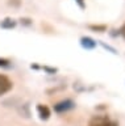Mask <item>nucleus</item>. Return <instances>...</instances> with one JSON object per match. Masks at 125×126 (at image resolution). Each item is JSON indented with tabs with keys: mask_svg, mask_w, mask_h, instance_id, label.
Instances as JSON below:
<instances>
[{
	"mask_svg": "<svg viewBox=\"0 0 125 126\" xmlns=\"http://www.w3.org/2000/svg\"><path fill=\"white\" fill-rule=\"evenodd\" d=\"M11 66V61L8 59H4V58H0V67L1 68H7V67Z\"/></svg>",
	"mask_w": 125,
	"mask_h": 126,
	"instance_id": "8",
	"label": "nucleus"
},
{
	"mask_svg": "<svg viewBox=\"0 0 125 126\" xmlns=\"http://www.w3.org/2000/svg\"><path fill=\"white\" fill-rule=\"evenodd\" d=\"M37 113H38V117H40L42 121H48L50 118V116H52V112H50L49 106L45 105V104H38L37 105Z\"/></svg>",
	"mask_w": 125,
	"mask_h": 126,
	"instance_id": "4",
	"label": "nucleus"
},
{
	"mask_svg": "<svg viewBox=\"0 0 125 126\" xmlns=\"http://www.w3.org/2000/svg\"><path fill=\"white\" fill-rule=\"evenodd\" d=\"M75 1H76V4L82 8V9H84V8H86V1H84V0H75Z\"/></svg>",
	"mask_w": 125,
	"mask_h": 126,
	"instance_id": "10",
	"label": "nucleus"
},
{
	"mask_svg": "<svg viewBox=\"0 0 125 126\" xmlns=\"http://www.w3.org/2000/svg\"><path fill=\"white\" fill-rule=\"evenodd\" d=\"M74 108H75V102L72 100H70V98H66V100H62L54 105V112L65 113V112H69V110H71Z\"/></svg>",
	"mask_w": 125,
	"mask_h": 126,
	"instance_id": "2",
	"label": "nucleus"
},
{
	"mask_svg": "<svg viewBox=\"0 0 125 126\" xmlns=\"http://www.w3.org/2000/svg\"><path fill=\"white\" fill-rule=\"evenodd\" d=\"M88 126H117L107 116H93L88 121Z\"/></svg>",
	"mask_w": 125,
	"mask_h": 126,
	"instance_id": "1",
	"label": "nucleus"
},
{
	"mask_svg": "<svg viewBox=\"0 0 125 126\" xmlns=\"http://www.w3.org/2000/svg\"><path fill=\"white\" fill-rule=\"evenodd\" d=\"M13 88V81L4 74H0V96L8 93Z\"/></svg>",
	"mask_w": 125,
	"mask_h": 126,
	"instance_id": "3",
	"label": "nucleus"
},
{
	"mask_svg": "<svg viewBox=\"0 0 125 126\" xmlns=\"http://www.w3.org/2000/svg\"><path fill=\"white\" fill-rule=\"evenodd\" d=\"M96 45H97V42L93 38L88 37V35L80 38V46L83 47V49H86V50H93L96 47Z\"/></svg>",
	"mask_w": 125,
	"mask_h": 126,
	"instance_id": "5",
	"label": "nucleus"
},
{
	"mask_svg": "<svg viewBox=\"0 0 125 126\" xmlns=\"http://www.w3.org/2000/svg\"><path fill=\"white\" fill-rule=\"evenodd\" d=\"M15 26H16V21L12 18H5L4 21H1V28L4 29H12Z\"/></svg>",
	"mask_w": 125,
	"mask_h": 126,
	"instance_id": "6",
	"label": "nucleus"
},
{
	"mask_svg": "<svg viewBox=\"0 0 125 126\" xmlns=\"http://www.w3.org/2000/svg\"><path fill=\"white\" fill-rule=\"evenodd\" d=\"M89 29L93 32H99V33H103V32L107 30V25L101 24V25H89Z\"/></svg>",
	"mask_w": 125,
	"mask_h": 126,
	"instance_id": "7",
	"label": "nucleus"
},
{
	"mask_svg": "<svg viewBox=\"0 0 125 126\" xmlns=\"http://www.w3.org/2000/svg\"><path fill=\"white\" fill-rule=\"evenodd\" d=\"M119 33H120V35L123 37L124 39H125V22L121 25V28H120V30H119Z\"/></svg>",
	"mask_w": 125,
	"mask_h": 126,
	"instance_id": "9",
	"label": "nucleus"
}]
</instances>
